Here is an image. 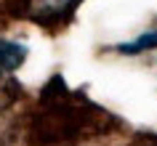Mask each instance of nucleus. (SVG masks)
I'll return each mask as SVG.
<instances>
[{
	"mask_svg": "<svg viewBox=\"0 0 157 146\" xmlns=\"http://www.w3.org/2000/svg\"><path fill=\"white\" fill-rule=\"evenodd\" d=\"M27 58V45L0 37V72H16Z\"/></svg>",
	"mask_w": 157,
	"mask_h": 146,
	"instance_id": "f257e3e1",
	"label": "nucleus"
},
{
	"mask_svg": "<svg viewBox=\"0 0 157 146\" xmlns=\"http://www.w3.org/2000/svg\"><path fill=\"white\" fill-rule=\"evenodd\" d=\"M77 0H32L29 3V11H32L35 19H53V16H61L72 8Z\"/></svg>",
	"mask_w": 157,
	"mask_h": 146,
	"instance_id": "f03ea898",
	"label": "nucleus"
},
{
	"mask_svg": "<svg viewBox=\"0 0 157 146\" xmlns=\"http://www.w3.org/2000/svg\"><path fill=\"white\" fill-rule=\"evenodd\" d=\"M149 48H157V29H155V32L139 35L133 43H123V45H117L120 53H141V51H149Z\"/></svg>",
	"mask_w": 157,
	"mask_h": 146,
	"instance_id": "7ed1b4c3",
	"label": "nucleus"
}]
</instances>
